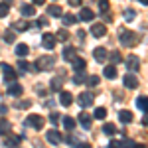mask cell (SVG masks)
Segmentation results:
<instances>
[{
    "mask_svg": "<svg viewBox=\"0 0 148 148\" xmlns=\"http://www.w3.org/2000/svg\"><path fill=\"white\" fill-rule=\"evenodd\" d=\"M119 40H121V44L125 47H134V46H138V42H140V38H138L136 32L126 30V28L119 32Z\"/></svg>",
    "mask_w": 148,
    "mask_h": 148,
    "instance_id": "1",
    "label": "cell"
},
{
    "mask_svg": "<svg viewBox=\"0 0 148 148\" xmlns=\"http://www.w3.org/2000/svg\"><path fill=\"white\" fill-rule=\"evenodd\" d=\"M46 125V119L42 116V114H30L28 119H26V126H32L34 130H42Z\"/></svg>",
    "mask_w": 148,
    "mask_h": 148,
    "instance_id": "2",
    "label": "cell"
},
{
    "mask_svg": "<svg viewBox=\"0 0 148 148\" xmlns=\"http://www.w3.org/2000/svg\"><path fill=\"white\" fill-rule=\"evenodd\" d=\"M56 65V57L53 56H46V57H40L36 61V69L38 71H44V69H51Z\"/></svg>",
    "mask_w": 148,
    "mask_h": 148,
    "instance_id": "3",
    "label": "cell"
},
{
    "mask_svg": "<svg viewBox=\"0 0 148 148\" xmlns=\"http://www.w3.org/2000/svg\"><path fill=\"white\" fill-rule=\"evenodd\" d=\"M123 61H126V67L130 69V73H136L140 69V57L138 56H126V59H123Z\"/></svg>",
    "mask_w": 148,
    "mask_h": 148,
    "instance_id": "4",
    "label": "cell"
},
{
    "mask_svg": "<svg viewBox=\"0 0 148 148\" xmlns=\"http://www.w3.org/2000/svg\"><path fill=\"white\" fill-rule=\"evenodd\" d=\"M0 67H2V71H4V79L8 81V83H12V81H16V77H18V73H16V69L12 67V65H8V63H2Z\"/></svg>",
    "mask_w": 148,
    "mask_h": 148,
    "instance_id": "5",
    "label": "cell"
},
{
    "mask_svg": "<svg viewBox=\"0 0 148 148\" xmlns=\"http://www.w3.org/2000/svg\"><path fill=\"white\" fill-rule=\"evenodd\" d=\"M123 83H125L126 89H136L138 87V77L134 75V73H126L125 79H123Z\"/></svg>",
    "mask_w": 148,
    "mask_h": 148,
    "instance_id": "6",
    "label": "cell"
},
{
    "mask_svg": "<svg viewBox=\"0 0 148 148\" xmlns=\"http://www.w3.org/2000/svg\"><path fill=\"white\" fill-rule=\"evenodd\" d=\"M77 101H79V105H81V107H91V105H93V101H95V97H93V93L85 91V93H81L79 97H77Z\"/></svg>",
    "mask_w": 148,
    "mask_h": 148,
    "instance_id": "7",
    "label": "cell"
},
{
    "mask_svg": "<svg viewBox=\"0 0 148 148\" xmlns=\"http://www.w3.org/2000/svg\"><path fill=\"white\" fill-rule=\"evenodd\" d=\"M46 138H47V142H49V144H53V146H57V144L61 142V134L57 132L56 128L47 130V132H46Z\"/></svg>",
    "mask_w": 148,
    "mask_h": 148,
    "instance_id": "8",
    "label": "cell"
},
{
    "mask_svg": "<svg viewBox=\"0 0 148 148\" xmlns=\"http://www.w3.org/2000/svg\"><path fill=\"white\" fill-rule=\"evenodd\" d=\"M4 136H6V138H4V144H6L8 148H16L20 142H22V136H18V134L12 136L10 132H8V134H4Z\"/></svg>",
    "mask_w": 148,
    "mask_h": 148,
    "instance_id": "9",
    "label": "cell"
},
{
    "mask_svg": "<svg viewBox=\"0 0 148 148\" xmlns=\"http://www.w3.org/2000/svg\"><path fill=\"white\" fill-rule=\"evenodd\" d=\"M56 44H57V40H56L53 34H44V38H42V46L46 47V49H53Z\"/></svg>",
    "mask_w": 148,
    "mask_h": 148,
    "instance_id": "10",
    "label": "cell"
},
{
    "mask_svg": "<svg viewBox=\"0 0 148 148\" xmlns=\"http://www.w3.org/2000/svg\"><path fill=\"white\" fill-rule=\"evenodd\" d=\"M91 34L95 36V38H103V36L107 34V26L101 22H97V24H93L91 26Z\"/></svg>",
    "mask_w": 148,
    "mask_h": 148,
    "instance_id": "11",
    "label": "cell"
},
{
    "mask_svg": "<svg viewBox=\"0 0 148 148\" xmlns=\"http://www.w3.org/2000/svg\"><path fill=\"white\" fill-rule=\"evenodd\" d=\"M79 123L81 126L85 128V130H91V126H93V116L89 113H81L79 114Z\"/></svg>",
    "mask_w": 148,
    "mask_h": 148,
    "instance_id": "12",
    "label": "cell"
},
{
    "mask_svg": "<svg viewBox=\"0 0 148 148\" xmlns=\"http://www.w3.org/2000/svg\"><path fill=\"white\" fill-rule=\"evenodd\" d=\"M93 57H95V61L105 63V59L109 57V53H107V49H105V47H95V49H93Z\"/></svg>",
    "mask_w": 148,
    "mask_h": 148,
    "instance_id": "13",
    "label": "cell"
},
{
    "mask_svg": "<svg viewBox=\"0 0 148 148\" xmlns=\"http://www.w3.org/2000/svg\"><path fill=\"white\" fill-rule=\"evenodd\" d=\"M61 87H63V73L61 75H56L53 79L49 81V89L51 91H61Z\"/></svg>",
    "mask_w": 148,
    "mask_h": 148,
    "instance_id": "14",
    "label": "cell"
},
{
    "mask_svg": "<svg viewBox=\"0 0 148 148\" xmlns=\"http://www.w3.org/2000/svg\"><path fill=\"white\" fill-rule=\"evenodd\" d=\"M24 93V87L20 85V83H16V81H12L10 87H8V95H12V97H20Z\"/></svg>",
    "mask_w": 148,
    "mask_h": 148,
    "instance_id": "15",
    "label": "cell"
},
{
    "mask_svg": "<svg viewBox=\"0 0 148 148\" xmlns=\"http://www.w3.org/2000/svg\"><path fill=\"white\" fill-rule=\"evenodd\" d=\"M59 103H61V107H69L73 103V95L69 91H59Z\"/></svg>",
    "mask_w": 148,
    "mask_h": 148,
    "instance_id": "16",
    "label": "cell"
},
{
    "mask_svg": "<svg viewBox=\"0 0 148 148\" xmlns=\"http://www.w3.org/2000/svg\"><path fill=\"white\" fill-rule=\"evenodd\" d=\"M79 18L83 20V22H93V18H95V12H93L91 8H81Z\"/></svg>",
    "mask_w": 148,
    "mask_h": 148,
    "instance_id": "17",
    "label": "cell"
},
{
    "mask_svg": "<svg viewBox=\"0 0 148 148\" xmlns=\"http://www.w3.org/2000/svg\"><path fill=\"white\" fill-rule=\"evenodd\" d=\"M20 12H22L24 16H30L32 18V16H36V6L34 4H22L20 6Z\"/></svg>",
    "mask_w": 148,
    "mask_h": 148,
    "instance_id": "18",
    "label": "cell"
},
{
    "mask_svg": "<svg viewBox=\"0 0 148 148\" xmlns=\"http://www.w3.org/2000/svg\"><path fill=\"white\" fill-rule=\"evenodd\" d=\"M119 119H121V123H123V125H128V123H132V119H134V116H132V113H130V111H121V113H119Z\"/></svg>",
    "mask_w": 148,
    "mask_h": 148,
    "instance_id": "19",
    "label": "cell"
},
{
    "mask_svg": "<svg viewBox=\"0 0 148 148\" xmlns=\"http://www.w3.org/2000/svg\"><path fill=\"white\" fill-rule=\"evenodd\" d=\"M12 130V125L10 121H6V119H0V136H4V134H8Z\"/></svg>",
    "mask_w": 148,
    "mask_h": 148,
    "instance_id": "20",
    "label": "cell"
},
{
    "mask_svg": "<svg viewBox=\"0 0 148 148\" xmlns=\"http://www.w3.org/2000/svg\"><path fill=\"white\" fill-rule=\"evenodd\" d=\"M71 61H73V69H75V71H83L85 65H87V63H85V59H83V57H77V56L73 57Z\"/></svg>",
    "mask_w": 148,
    "mask_h": 148,
    "instance_id": "21",
    "label": "cell"
},
{
    "mask_svg": "<svg viewBox=\"0 0 148 148\" xmlns=\"http://www.w3.org/2000/svg\"><path fill=\"white\" fill-rule=\"evenodd\" d=\"M12 26H14V30H18V32H26V30H28L32 24L26 22V20H18V22H14Z\"/></svg>",
    "mask_w": 148,
    "mask_h": 148,
    "instance_id": "22",
    "label": "cell"
},
{
    "mask_svg": "<svg viewBox=\"0 0 148 148\" xmlns=\"http://www.w3.org/2000/svg\"><path fill=\"white\" fill-rule=\"evenodd\" d=\"M103 73H105L107 79H116V67H114V65H107Z\"/></svg>",
    "mask_w": 148,
    "mask_h": 148,
    "instance_id": "23",
    "label": "cell"
},
{
    "mask_svg": "<svg viewBox=\"0 0 148 148\" xmlns=\"http://www.w3.org/2000/svg\"><path fill=\"white\" fill-rule=\"evenodd\" d=\"M77 56V49H75V47H65V49H63V59H67V61H71V59H73V57Z\"/></svg>",
    "mask_w": 148,
    "mask_h": 148,
    "instance_id": "24",
    "label": "cell"
},
{
    "mask_svg": "<svg viewBox=\"0 0 148 148\" xmlns=\"http://www.w3.org/2000/svg\"><path fill=\"white\" fill-rule=\"evenodd\" d=\"M30 53V47L26 46V44H18L16 46V56L18 57H24V56H28Z\"/></svg>",
    "mask_w": 148,
    "mask_h": 148,
    "instance_id": "25",
    "label": "cell"
},
{
    "mask_svg": "<svg viewBox=\"0 0 148 148\" xmlns=\"http://www.w3.org/2000/svg\"><path fill=\"white\" fill-rule=\"evenodd\" d=\"M123 18H125L126 22H132V20L136 18V10H132V8H125V12H123Z\"/></svg>",
    "mask_w": 148,
    "mask_h": 148,
    "instance_id": "26",
    "label": "cell"
},
{
    "mask_svg": "<svg viewBox=\"0 0 148 148\" xmlns=\"http://www.w3.org/2000/svg\"><path fill=\"white\" fill-rule=\"evenodd\" d=\"M47 14L49 16H56V18H61V8L57 4H51V6H47Z\"/></svg>",
    "mask_w": 148,
    "mask_h": 148,
    "instance_id": "27",
    "label": "cell"
},
{
    "mask_svg": "<svg viewBox=\"0 0 148 148\" xmlns=\"http://www.w3.org/2000/svg\"><path fill=\"white\" fill-rule=\"evenodd\" d=\"M4 40H6L8 44H14V40H16V32H14V28H10V30L4 32Z\"/></svg>",
    "mask_w": 148,
    "mask_h": 148,
    "instance_id": "28",
    "label": "cell"
},
{
    "mask_svg": "<svg viewBox=\"0 0 148 148\" xmlns=\"http://www.w3.org/2000/svg\"><path fill=\"white\" fill-rule=\"evenodd\" d=\"M63 126H65L67 130H73V128H75V121H73L71 116H63Z\"/></svg>",
    "mask_w": 148,
    "mask_h": 148,
    "instance_id": "29",
    "label": "cell"
},
{
    "mask_svg": "<svg viewBox=\"0 0 148 148\" xmlns=\"http://www.w3.org/2000/svg\"><path fill=\"white\" fill-rule=\"evenodd\" d=\"M136 107L140 111H146V95H140L136 99Z\"/></svg>",
    "mask_w": 148,
    "mask_h": 148,
    "instance_id": "30",
    "label": "cell"
},
{
    "mask_svg": "<svg viewBox=\"0 0 148 148\" xmlns=\"http://www.w3.org/2000/svg\"><path fill=\"white\" fill-rule=\"evenodd\" d=\"M107 116V109H103V107H99V109H95V119H99V121H103Z\"/></svg>",
    "mask_w": 148,
    "mask_h": 148,
    "instance_id": "31",
    "label": "cell"
},
{
    "mask_svg": "<svg viewBox=\"0 0 148 148\" xmlns=\"http://www.w3.org/2000/svg\"><path fill=\"white\" fill-rule=\"evenodd\" d=\"M85 79H87V77H85V73H83V71H77V75L73 77V83H77V85H79V83H85Z\"/></svg>",
    "mask_w": 148,
    "mask_h": 148,
    "instance_id": "32",
    "label": "cell"
},
{
    "mask_svg": "<svg viewBox=\"0 0 148 148\" xmlns=\"http://www.w3.org/2000/svg\"><path fill=\"white\" fill-rule=\"evenodd\" d=\"M85 81H87V85H89V87H95V85H99V81H101V79H99L97 75H91V77H87Z\"/></svg>",
    "mask_w": 148,
    "mask_h": 148,
    "instance_id": "33",
    "label": "cell"
},
{
    "mask_svg": "<svg viewBox=\"0 0 148 148\" xmlns=\"http://www.w3.org/2000/svg\"><path fill=\"white\" fill-rule=\"evenodd\" d=\"M103 132H107V134H114V132H116V128H114V125L107 123V125L103 126Z\"/></svg>",
    "mask_w": 148,
    "mask_h": 148,
    "instance_id": "34",
    "label": "cell"
},
{
    "mask_svg": "<svg viewBox=\"0 0 148 148\" xmlns=\"http://www.w3.org/2000/svg\"><path fill=\"white\" fill-rule=\"evenodd\" d=\"M67 38H69L67 30H59V32H57V34H56V40H61V42H65Z\"/></svg>",
    "mask_w": 148,
    "mask_h": 148,
    "instance_id": "35",
    "label": "cell"
},
{
    "mask_svg": "<svg viewBox=\"0 0 148 148\" xmlns=\"http://www.w3.org/2000/svg\"><path fill=\"white\" fill-rule=\"evenodd\" d=\"M134 144H136V142H134V140H132V138H125V140H123V144H121V146H123V148H134Z\"/></svg>",
    "mask_w": 148,
    "mask_h": 148,
    "instance_id": "36",
    "label": "cell"
},
{
    "mask_svg": "<svg viewBox=\"0 0 148 148\" xmlns=\"http://www.w3.org/2000/svg\"><path fill=\"white\" fill-rule=\"evenodd\" d=\"M111 59H113V63H121L123 61V56L119 51H111Z\"/></svg>",
    "mask_w": 148,
    "mask_h": 148,
    "instance_id": "37",
    "label": "cell"
},
{
    "mask_svg": "<svg viewBox=\"0 0 148 148\" xmlns=\"http://www.w3.org/2000/svg\"><path fill=\"white\" fill-rule=\"evenodd\" d=\"M18 67L22 69V71H30V63H28V61H24V59H20V61H18Z\"/></svg>",
    "mask_w": 148,
    "mask_h": 148,
    "instance_id": "38",
    "label": "cell"
},
{
    "mask_svg": "<svg viewBox=\"0 0 148 148\" xmlns=\"http://www.w3.org/2000/svg\"><path fill=\"white\" fill-rule=\"evenodd\" d=\"M49 123H51V125H57V123H59V113L53 111V113L49 114Z\"/></svg>",
    "mask_w": 148,
    "mask_h": 148,
    "instance_id": "39",
    "label": "cell"
},
{
    "mask_svg": "<svg viewBox=\"0 0 148 148\" xmlns=\"http://www.w3.org/2000/svg\"><path fill=\"white\" fill-rule=\"evenodd\" d=\"M8 16V4H0V18Z\"/></svg>",
    "mask_w": 148,
    "mask_h": 148,
    "instance_id": "40",
    "label": "cell"
},
{
    "mask_svg": "<svg viewBox=\"0 0 148 148\" xmlns=\"http://www.w3.org/2000/svg\"><path fill=\"white\" fill-rule=\"evenodd\" d=\"M99 8H101V12H107L109 10V0H99Z\"/></svg>",
    "mask_w": 148,
    "mask_h": 148,
    "instance_id": "41",
    "label": "cell"
},
{
    "mask_svg": "<svg viewBox=\"0 0 148 148\" xmlns=\"http://www.w3.org/2000/svg\"><path fill=\"white\" fill-rule=\"evenodd\" d=\"M47 24H49L47 16H40V18H38V26H47Z\"/></svg>",
    "mask_w": 148,
    "mask_h": 148,
    "instance_id": "42",
    "label": "cell"
},
{
    "mask_svg": "<svg viewBox=\"0 0 148 148\" xmlns=\"http://www.w3.org/2000/svg\"><path fill=\"white\" fill-rule=\"evenodd\" d=\"M63 22H65V24H73V22H77V18H75V16H69V14H67V16H63Z\"/></svg>",
    "mask_w": 148,
    "mask_h": 148,
    "instance_id": "43",
    "label": "cell"
},
{
    "mask_svg": "<svg viewBox=\"0 0 148 148\" xmlns=\"http://www.w3.org/2000/svg\"><path fill=\"white\" fill-rule=\"evenodd\" d=\"M65 140H67L69 144H73V146H77V140L73 138V134H67V136H65Z\"/></svg>",
    "mask_w": 148,
    "mask_h": 148,
    "instance_id": "44",
    "label": "cell"
},
{
    "mask_svg": "<svg viewBox=\"0 0 148 148\" xmlns=\"http://www.w3.org/2000/svg\"><path fill=\"white\" fill-rule=\"evenodd\" d=\"M109 148H123V146H121L119 140H111V142H109Z\"/></svg>",
    "mask_w": 148,
    "mask_h": 148,
    "instance_id": "45",
    "label": "cell"
},
{
    "mask_svg": "<svg viewBox=\"0 0 148 148\" xmlns=\"http://www.w3.org/2000/svg\"><path fill=\"white\" fill-rule=\"evenodd\" d=\"M30 105H32V103H30V101H22V103H20V105H18V109H28Z\"/></svg>",
    "mask_w": 148,
    "mask_h": 148,
    "instance_id": "46",
    "label": "cell"
},
{
    "mask_svg": "<svg viewBox=\"0 0 148 148\" xmlns=\"http://www.w3.org/2000/svg\"><path fill=\"white\" fill-rule=\"evenodd\" d=\"M71 6H81V0H67Z\"/></svg>",
    "mask_w": 148,
    "mask_h": 148,
    "instance_id": "47",
    "label": "cell"
},
{
    "mask_svg": "<svg viewBox=\"0 0 148 148\" xmlns=\"http://www.w3.org/2000/svg\"><path fill=\"white\" fill-rule=\"evenodd\" d=\"M77 148H91V144H87V142H81V144H77Z\"/></svg>",
    "mask_w": 148,
    "mask_h": 148,
    "instance_id": "48",
    "label": "cell"
},
{
    "mask_svg": "<svg viewBox=\"0 0 148 148\" xmlns=\"http://www.w3.org/2000/svg\"><path fill=\"white\" fill-rule=\"evenodd\" d=\"M6 111H8V109H6V107L2 105V107H0V114H6Z\"/></svg>",
    "mask_w": 148,
    "mask_h": 148,
    "instance_id": "49",
    "label": "cell"
},
{
    "mask_svg": "<svg viewBox=\"0 0 148 148\" xmlns=\"http://www.w3.org/2000/svg\"><path fill=\"white\" fill-rule=\"evenodd\" d=\"M44 2H46V0H34V4H38V6H40V4H44Z\"/></svg>",
    "mask_w": 148,
    "mask_h": 148,
    "instance_id": "50",
    "label": "cell"
},
{
    "mask_svg": "<svg viewBox=\"0 0 148 148\" xmlns=\"http://www.w3.org/2000/svg\"><path fill=\"white\" fill-rule=\"evenodd\" d=\"M134 148H146V144H134Z\"/></svg>",
    "mask_w": 148,
    "mask_h": 148,
    "instance_id": "51",
    "label": "cell"
},
{
    "mask_svg": "<svg viewBox=\"0 0 148 148\" xmlns=\"http://www.w3.org/2000/svg\"><path fill=\"white\" fill-rule=\"evenodd\" d=\"M140 4H144V6H146V4H148V0H140Z\"/></svg>",
    "mask_w": 148,
    "mask_h": 148,
    "instance_id": "52",
    "label": "cell"
}]
</instances>
